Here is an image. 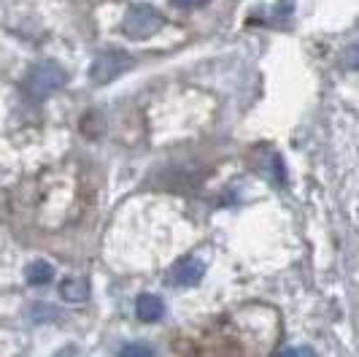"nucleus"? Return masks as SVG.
I'll return each mask as SVG.
<instances>
[{
  "label": "nucleus",
  "mask_w": 359,
  "mask_h": 357,
  "mask_svg": "<svg viewBox=\"0 0 359 357\" xmlns=\"http://www.w3.org/2000/svg\"><path fill=\"white\" fill-rule=\"evenodd\" d=\"M135 314H138L141 322H157L165 314V304L157 295H141L138 304H135Z\"/></svg>",
  "instance_id": "obj_6"
},
{
  "label": "nucleus",
  "mask_w": 359,
  "mask_h": 357,
  "mask_svg": "<svg viewBox=\"0 0 359 357\" xmlns=\"http://www.w3.org/2000/svg\"><path fill=\"white\" fill-rule=\"evenodd\" d=\"M130 65H133V60H130V54H125V52L97 54L95 63H92L90 76H92V82H97V84H108V82L119 79Z\"/></svg>",
  "instance_id": "obj_3"
},
{
  "label": "nucleus",
  "mask_w": 359,
  "mask_h": 357,
  "mask_svg": "<svg viewBox=\"0 0 359 357\" xmlns=\"http://www.w3.org/2000/svg\"><path fill=\"white\" fill-rule=\"evenodd\" d=\"M119 357H151V349L146 344H127V346H122Z\"/></svg>",
  "instance_id": "obj_8"
},
{
  "label": "nucleus",
  "mask_w": 359,
  "mask_h": 357,
  "mask_svg": "<svg viewBox=\"0 0 359 357\" xmlns=\"http://www.w3.org/2000/svg\"><path fill=\"white\" fill-rule=\"evenodd\" d=\"M65 82H68V73L62 71L57 63H41V65H36L33 71L27 73L25 89H27L30 98L41 100V98H49L52 92H57Z\"/></svg>",
  "instance_id": "obj_1"
},
{
  "label": "nucleus",
  "mask_w": 359,
  "mask_h": 357,
  "mask_svg": "<svg viewBox=\"0 0 359 357\" xmlns=\"http://www.w3.org/2000/svg\"><path fill=\"white\" fill-rule=\"evenodd\" d=\"M162 27V17L157 8L151 6H130L122 22V33L127 38H135V41H144V38L154 36Z\"/></svg>",
  "instance_id": "obj_2"
},
{
  "label": "nucleus",
  "mask_w": 359,
  "mask_h": 357,
  "mask_svg": "<svg viewBox=\"0 0 359 357\" xmlns=\"http://www.w3.org/2000/svg\"><path fill=\"white\" fill-rule=\"evenodd\" d=\"M60 298L68 304H84L90 298V282L81 276H71L60 285Z\"/></svg>",
  "instance_id": "obj_5"
},
{
  "label": "nucleus",
  "mask_w": 359,
  "mask_h": 357,
  "mask_svg": "<svg viewBox=\"0 0 359 357\" xmlns=\"http://www.w3.org/2000/svg\"><path fill=\"white\" fill-rule=\"evenodd\" d=\"M176 6H181V8H198V6H205L208 0H173Z\"/></svg>",
  "instance_id": "obj_10"
},
{
  "label": "nucleus",
  "mask_w": 359,
  "mask_h": 357,
  "mask_svg": "<svg viewBox=\"0 0 359 357\" xmlns=\"http://www.w3.org/2000/svg\"><path fill=\"white\" fill-rule=\"evenodd\" d=\"M203 273H205L203 260H198V257H184V260H179L176 266L170 268L168 282L176 287H192L203 279Z\"/></svg>",
  "instance_id": "obj_4"
},
{
  "label": "nucleus",
  "mask_w": 359,
  "mask_h": 357,
  "mask_svg": "<svg viewBox=\"0 0 359 357\" xmlns=\"http://www.w3.org/2000/svg\"><path fill=\"white\" fill-rule=\"evenodd\" d=\"M25 279H27V285H33V287L49 285V282L54 279V268L49 266L46 260H36V263H30V266H27Z\"/></svg>",
  "instance_id": "obj_7"
},
{
  "label": "nucleus",
  "mask_w": 359,
  "mask_h": 357,
  "mask_svg": "<svg viewBox=\"0 0 359 357\" xmlns=\"http://www.w3.org/2000/svg\"><path fill=\"white\" fill-rule=\"evenodd\" d=\"M276 357H316V352L311 346H292V349H284L281 355Z\"/></svg>",
  "instance_id": "obj_9"
}]
</instances>
